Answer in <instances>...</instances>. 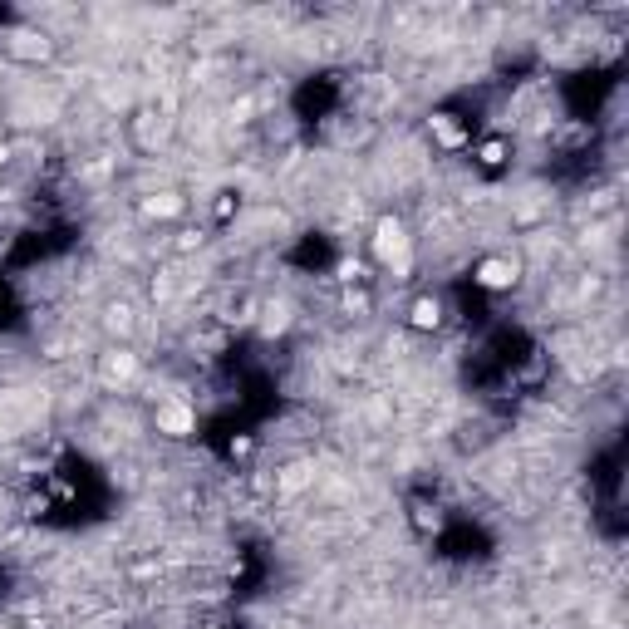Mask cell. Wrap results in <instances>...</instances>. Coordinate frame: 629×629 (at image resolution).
Segmentation results:
<instances>
[{
  "instance_id": "6da1fadb",
  "label": "cell",
  "mask_w": 629,
  "mask_h": 629,
  "mask_svg": "<svg viewBox=\"0 0 629 629\" xmlns=\"http://www.w3.org/2000/svg\"><path fill=\"white\" fill-rule=\"evenodd\" d=\"M516 276H521V266L516 261H507V256H487L482 266H477V286L482 290H512L516 286Z\"/></svg>"
},
{
  "instance_id": "7a4b0ae2",
  "label": "cell",
  "mask_w": 629,
  "mask_h": 629,
  "mask_svg": "<svg viewBox=\"0 0 629 629\" xmlns=\"http://www.w3.org/2000/svg\"><path fill=\"white\" fill-rule=\"evenodd\" d=\"M443 315H448L443 295H418V300L408 305V325H413V330H438Z\"/></svg>"
},
{
  "instance_id": "3957f363",
  "label": "cell",
  "mask_w": 629,
  "mask_h": 629,
  "mask_svg": "<svg viewBox=\"0 0 629 629\" xmlns=\"http://www.w3.org/2000/svg\"><path fill=\"white\" fill-rule=\"evenodd\" d=\"M197 428V413L187 408V403H163L158 408V433H168V438H187Z\"/></svg>"
}]
</instances>
